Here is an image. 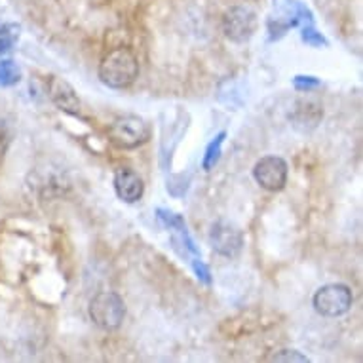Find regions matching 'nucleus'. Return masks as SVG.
I'll return each mask as SVG.
<instances>
[{"label":"nucleus","instance_id":"f257e3e1","mask_svg":"<svg viewBox=\"0 0 363 363\" xmlns=\"http://www.w3.org/2000/svg\"><path fill=\"white\" fill-rule=\"evenodd\" d=\"M99 80L113 89H124L135 82L139 74V63L130 48H116L108 52L99 63Z\"/></svg>","mask_w":363,"mask_h":363},{"label":"nucleus","instance_id":"f03ea898","mask_svg":"<svg viewBox=\"0 0 363 363\" xmlns=\"http://www.w3.org/2000/svg\"><path fill=\"white\" fill-rule=\"evenodd\" d=\"M149 138V124L138 114H122L118 118H114L108 128V139L118 149H138L139 145L147 143Z\"/></svg>","mask_w":363,"mask_h":363},{"label":"nucleus","instance_id":"7ed1b4c3","mask_svg":"<svg viewBox=\"0 0 363 363\" xmlns=\"http://www.w3.org/2000/svg\"><path fill=\"white\" fill-rule=\"evenodd\" d=\"M89 318L97 328L105 331H114L122 325L125 318L124 298L114 291H101L89 301Z\"/></svg>","mask_w":363,"mask_h":363},{"label":"nucleus","instance_id":"20e7f679","mask_svg":"<svg viewBox=\"0 0 363 363\" xmlns=\"http://www.w3.org/2000/svg\"><path fill=\"white\" fill-rule=\"evenodd\" d=\"M312 304L315 312L323 318H339L350 312L354 293L345 284H328L314 293Z\"/></svg>","mask_w":363,"mask_h":363},{"label":"nucleus","instance_id":"39448f33","mask_svg":"<svg viewBox=\"0 0 363 363\" xmlns=\"http://www.w3.org/2000/svg\"><path fill=\"white\" fill-rule=\"evenodd\" d=\"M257 13L250 6H233L228 8L223 16V33L228 40L236 44H244L255 35L257 30Z\"/></svg>","mask_w":363,"mask_h":363},{"label":"nucleus","instance_id":"423d86ee","mask_svg":"<svg viewBox=\"0 0 363 363\" xmlns=\"http://www.w3.org/2000/svg\"><path fill=\"white\" fill-rule=\"evenodd\" d=\"M289 167L281 156H262L253 166V179L257 185L268 192L281 191L287 183Z\"/></svg>","mask_w":363,"mask_h":363},{"label":"nucleus","instance_id":"0eeeda50","mask_svg":"<svg viewBox=\"0 0 363 363\" xmlns=\"http://www.w3.org/2000/svg\"><path fill=\"white\" fill-rule=\"evenodd\" d=\"M209 245L215 253H219L220 257L226 259H234L238 257L244 250V234L238 226H234L233 223L226 220H217L211 230H209Z\"/></svg>","mask_w":363,"mask_h":363},{"label":"nucleus","instance_id":"6e6552de","mask_svg":"<svg viewBox=\"0 0 363 363\" xmlns=\"http://www.w3.org/2000/svg\"><path fill=\"white\" fill-rule=\"evenodd\" d=\"M48 96L55 107L72 116H80L82 114V105L78 99L77 91L71 84L60 77H52L48 82Z\"/></svg>","mask_w":363,"mask_h":363},{"label":"nucleus","instance_id":"1a4fd4ad","mask_svg":"<svg viewBox=\"0 0 363 363\" xmlns=\"http://www.w3.org/2000/svg\"><path fill=\"white\" fill-rule=\"evenodd\" d=\"M114 192L116 196L125 203L139 202L145 194V183L143 179L139 177L130 167H120L114 173Z\"/></svg>","mask_w":363,"mask_h":363},{"label":"nucleus","instance_id":"9d476101","mask_svg":"<svg viewBox=\"0 0 363 363\" xmlns=\"http://www.w3.org/2000/svg\"><path fill=\"white\" fill-rule=\"evenodd\" d=\"M293 125L301 131L314 130L315 125L320 124L323 118V107L322 103L314 101V99H301L293 105V111L289 114Z\"/></svg>","mask_w":363,"mask_h":363},{"label":"nucleus","instance_id":"9b49d317","mask_svg":"<svg viewBox=\"0 0 363 363\" xmlns=\"http://www.w3.org/2000/svg\"><path fill=\"white\" fill-rule=\"evenodd\" d=\"M226 138V131H220L213 138V141L206 147V155H203L202 160V167L206 172H211L215 166H217V162L220 160V149H223V143H225Z\"/></svg>","mask_w":363,"mask_h":363},{"label":"nucleus","instance_id":"f8f14e48","mask_svg":"<svg viewBox=\"0 0 363 363\" xmlns=\"http://www.w3.org/2000/svg\"><path fill=\"white\" fill-rule=\"evenodd\" d=\"M21 80V71L16 61L2 60L0 61V88H12Z\"/></svg>","mask_w":363,"mask_h":363},{"label":"nucleus","instance_id":"ddd939ff","mask_svg":"<svg viewBox=\"0 0 363 363\" xmlns=\"http://www.w3.org/2000/svg\"><path fill=\"white\" fill-rule=\"evenodd\" d=\"M19 36V25L16 23H0V55L12 50Z\"/></svg>","mask_w":363,"mask_h":363},{"label":"nucleus","instance_id":"4468645a","mask_svg":"<svg viewBox=\"0 0 363 363\" xmlns=\"http://www.w3.org/2000/svg\"><path fill=\"white\" fill-rule=\"evenodd\" d=\"M301 38H303L304 44H308L312 48H322V46H329V40L322 33H318L314 29V25H303V30H301Z\"/></svg>","mask_w":363,"mask_h":363},{"label":"nucleus","instance_id":"2eb2a0df","mask_svg":"<svg viewBox=\"0 0 363 363\" xmlns=\"http://www.w3.org/2000/svg\"><path fill=\"white\" fill-rule=\"evenodd\" d=\"M322 86L320 82V78L315 77H304V74H297V77L293 78V88L297 89V91H303V94H310V91H314Z\"/></svg>","mask_w":363,"mask_h":363},{"label":"nucleus","instance_id":"dca6fc26","mask_svg":"<svg viewBox=\"0 0 363 363\" xmlns=\"http://www.w3.org/2000/svg\"><path fill=\"white\" fill-rule=\"evenodd\" d=\"M191 267H192V270H194V274H196L198 280L203 281V284H211V272H209L208 264L202 261V257L192 259Z\"/></svg>","mask_w":363,"mask_h":363},{"label":"nucleus","instance_id":"f3484780","mask_svg":"<svg viewBox=\"0 0 363 363\" xmlns=\"http://www.w3.org/2000/svg\"><path fill=\"white\" fill-rule=\"evenodd\" d=\"M272 362H298V363H308V357L298 354L297 350H280L278 354L270 357Z\"/></svg>","mask_w":363,"mask_h":363}]
</instances>
